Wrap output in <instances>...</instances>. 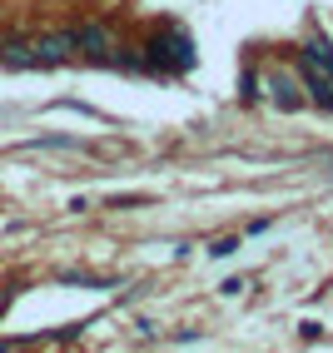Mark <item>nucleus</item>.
I'll use <instances>...</instances> for the list:
<instances>
[{"mask_svg": "<svg viewBox=\"0 0 333 353\" xmlns=\"http://www.w3.org/2000/svg\"><path fill=\"white\" fill-rule=\"evenodd\" d=\"M150 65L164 70V75H179V70H189V65H194V45H189V35H184V30L154 35V40H150Z\"/></svg>", "mask_w": 333, "mask_h": 353, "instance_id": "nucleus-2", "label": "nucleus"}, {"mask_svg": "<svg viewBox=\"0 0 333 353\" xmlns=\"http://www.w3.org/2000/svg\"><path fill=\"white\" fill-rule=\"evenodd\" d=\"M234 249H239V244H234V239H219V244H214L209 254H214V259H224V254H234Z\"/></svg>", "mask_w": 333, "mask_h": 353, "instance_id": "nucleus-5", "label": "nucleus"}, {"mask_svg": "<svg viewBox=\"0 0 333 353\" xmlns=\"http://www.w3.org/2000/svg\"><path fill=\"white\" fill-rule=\"evenodd\" d=\"M303 75H308V90L323 110H333V45L328 40H314L303 50Z\"/></svg>", "mask_w": 333, "mask_h": 353, "instance_id": "nucleus-1", "label": "nucleus"}, {"mask_svg": "<svg viewBox=\"0 0 333 353\" xmlns=\"http://www.w3.org/2000/svg\"><path fill=\"white\" fill-rule=\"evenodd\" d=\"M70 40L80 45V50H90V55H100V60H110V35L100 30V26H85V30H70Z\"/></svg>", "mask_w": 333, "mask_h": 353, "instance_id": "nucleus-3", "label": "nucleus"}, {"mask_svg": "<svg viewBox=\"0 0 333 353\" xmlns=\"http://www.w3.org/2000/svg\"><path fill=\"white\" fill-rule=\"evenodd\" d=\"M274 100H279L283 110H294V105H299V95H294V85L283 80V75H274Z\"/></svg>", "mask_w": 333, "mask_h": 353, "instance_id": "nucleus-4", "label": "nucleus"}]
</instances>
